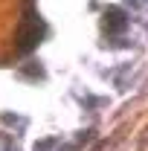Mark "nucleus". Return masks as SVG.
I'll return each instance as SVG.
<instances>
[{
  "mask_svg": "<svg viewBox=\"0 0 148 151\" xmlns=\"http://www.w3.org/2000/svg\"><path fill=\"white\" fill-rule=\"evenodd\" d=\"M108 20H111V23H108V29H111V32H116V29H122V26H125V15H122V12H116V9H111V12H108Z\"/></svg>",
  "mask_w": 148,
  "mask_h": 151,
  "instance_id": "1",
  "label": "nucleus"
}]
</instances>
